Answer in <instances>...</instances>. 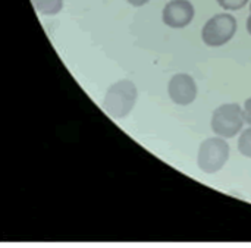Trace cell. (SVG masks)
<instances>
[{
	"label": "cell",
	"instance_id": "6da1fadb",
	"mask_svg": "<svg viewBox=\"0 0 251 248\" xmlns=\"http://www.w3.org/2000/svg\"><path fill=\"white\" fill-rule=\"evenodd\" d=\"M137 99V85L129 79H121L107 88L101 107L112 119H124L132 112Z\"/></svg>",
	"mask_w": 251,
	"mask_h": 248
},
{
	"label": "cell",
	"instance_id": "7a4b0ae2",
	"mask_svg": "<svg viewBox=\"0 0 251 248\" xmlns=\"http://www.w3.org/2000/svg\"><path fill=\"white\" fill-rule=\"evenodd\" d=\"M212 131L215 135L229 140L237 137L246 125L243 109L238 103H225L212 115Z\"/></svg>",
	"mask_w": 251,
	"mask_h": 248
},
{
	"label": "cell",
	"instance_id": "3957f363",
	"mask_svg": "<svg viewBox=\"0 0 251 248\" xmlns=\"http://www.w3.org/2000/svg\"><path fill=\"white\" fill-rule=\"evenodd\" d=\"M231 154L229 144L225 138L212 137L206 138L199 149L197 154V165L204 174H218L228 162Z\"/></svg>",
	"mask_w": 251,
	"mask_h": 248
},
{
	"label": "cell",
	"instance_id": "277c9868",
	"mask_svg": "<svg viewBox=\"0 0 251 248\" xmlns=\"http://www.w3.org/2000/svg\"><path fill=\"white\" fill-rule=\"evenodd\" d=\"M238 28L235 16L231 13H218L212 16L201 29V40L209 47H221L229 43Z\"/></svg>",
	"mask_w": 251,
	"mask_h": 248
},
{
	"label": "cell",
	"instance_id": "5b68a950",
	"mask_svg": "<svg viewBox=\"0 0 251 248\" xmlns=\"http://www.w3.org/2000/svg\"><path fill=\"white\" fill-rule=\"evenodd\" d=\"M196 9L190 0H171L163 7L162 21L169 28L182 29L191 24Z\"/></svg>",
	"mask_w": 251,
	"mask_h": 248
},
{
	"label": "cell",
	"instance_id": "8992f818",
	"mask_svg": "<svg viewBox=\"0 0 251 248\" xmlns=\"http://www.w3.org/2000/svg\"><path fill=\"white\" fill-rule=\"evenodd\" d=\"M197 84L188 74H175L168 82V94L172 103L188 106L197 99Z\"/></svg>",
	"mask_w": 251,
	"mask_h": 248
},
{
	"label": "cell",
	"instance_id": "52a82bcc",
	"mask_svg": "<svg viewBox=\"0 0 251 248\" xmlns=\"http://www.w3.org/2000/svg\"><path fill=\"white\" fill-rule=\"evenodd\" d=\"M34 9L46 16L57 15L63 9V0H31Z\"/></svg>",
	"mask_w": 251,
	"mask_h": 248
},
{
	"label": "cell",
	"instance_id": "ba28073f",
	"mask_svg": "<svg viewBox=\"0 0 251 248\" xmlns=\"http://www.w3.org/2000/svg\"><path fill=\"white\" fill-rule=\"evenodd\" d=\"M238 151L243 156L251 159V126L241 132L238 138Z\"/></svg>",
	"mask_w": 251,
	"mask_h": 248
},
{
	"label": "cell",
	"instance_id": "9c48e42d",
	"mask_svg": "<svg viewBox=\"0 0 251 248\" xmlns=\"http://www.w3.org/2000/svg\"><path fill=\"white\" fill-rule=\"evenodd\" d=\"M216 1L225 10H240L249 3V0H216Z\"/></svg>",
	"mask_w": 251,
	"mask_h": 248
},
{
	"label": "cell",
	"instance_id": "30bf717a",
	"mask_svg": "<svg viewBox=\"0 0 251 248\" xmlns=\"http://www.w3.org/2000/svg\"><path fill=\"white\" fill-rule=\"evenodd\" d=\"M243 113H244V121H246V124L251 126V97L246 100L244 107H243Z\"/></svg>",
	"mask_w": 251,
	"mask_h": 248
},
{
	"label": "cell",
	"instance_id": "8fae6325",
	"mask_svg": "<svg viewBox=\"0 0 251 248\" xmlns=\"http://www.w3.org/2000/svg\"><path fill=\"white\" fill-rule=\"evenodd\" d=\"M131 6H134V7H141V6H144V4H147L150 0H126Z\"/></svg>",
	"mask_w": 251,
	"mask_h": 248
},
{
	"label": "cell",
	"instance_id": "7c38bea8",
	"mask_svg": "<svg viewBox=\"0 0 251 248\" xmlns=\"http://www.w3.org/2000/svg\"><path fill=\"white\" fill-rule=\"evenodd\" d=\"M247 31H249V34L251 35V4H250V16H249V19H247Z\"/></svg>",
	"mask_w": 251,
	"mask_h": 248
}]
</instances>
